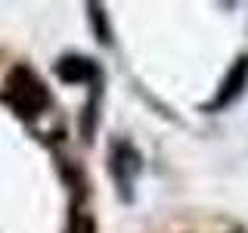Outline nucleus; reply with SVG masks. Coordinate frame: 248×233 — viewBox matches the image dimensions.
I'll list each match as a JSON object with an SVG mask.
<instances>
[{
  "label": "nucleus",
  "mask_w": 248,
  "mask_h": 233,
  "mask_svg": "<svg viewBox=\"0 0 248 233\" xmlns=\"http://www.w3.org/2000/svg\"><path fill=\"white\" fill-rule=\"evenodd\" d=\"M245 78H248V59H242V62H239V66H236V68L230 72L227 84H223V93L217 97V103H214V106H223V103H230V100L236 97V90H242Z\"/></svg>",
  "instance_id": "obj_1"
},
{
  "label": "nucleus",
  "mask_w": 248,
  "mask_h": 233,
  "mask_svg": "<svg viewBox=\"0 0 248 233\" xmlns=\"http://www.w3.org/2000/svg\"><path fill=\"white\" fill-rule=\"evenodd\" d=\"M59 75H62V78H68V81H78V78H90V75H93V68H90L84 59H68L65 66H59Z\"/></svg>",
  "instance_id": "obj_2"
},
{
  "label": "nucleus",
  "mask_w": 248,
  "mask_h": 233,
  "mask_svg": "<svg viewBox=\"0 0 248 233\" xmlns=\"http://www.w3.org/2000/svg\"><path fill=\"white\" fill-rule=\"evenodd\" d=\"M34 84H37V81H31L28 87H34ZM25 97H28V90H25V87L16 93V100H19L22 106H25ZM31 97H34V103H44V100H46V93H44V87H37V90H31Z\"/></svg>",
  "instance_id": "obj_3"
}]
</instances>
